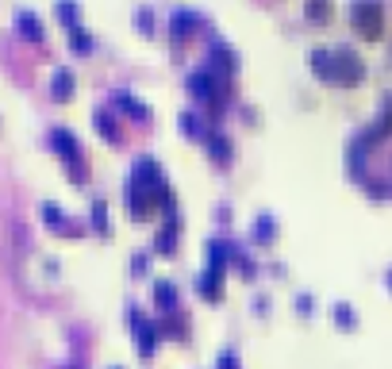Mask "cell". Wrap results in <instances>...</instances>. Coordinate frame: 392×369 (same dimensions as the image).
Returning <instances> with one entry per match:
<instances>
[{"label": "cell", "instance_id": "277c9868", "mask_svg": "<svg viewBox=\"0 0 392 369\" xmlns=\"http://www.w3.org/2000/svg\"><path fill=\"white\" fill-rule=\"evenodd\" d=\"M350 20H354L358 35H365V39H377L381 27H385V15H381V4H377V0H354V8H350Z\"/></svg>", "mask_w": 392, "mask_h": 369}, {"label": "cell", "instance_id": "4316f807", "mask_svg": "<svg viewBox=\"0 0 392 369\" xmlns=\"http://www.w3.org/2000/svg\"><path fill=\"white\" fill-rule=\"evenodd\" d=\"M388 289H392V269H388Z\"/></svg>", "mask_w": 392, "mask_h": 369}, {"label": "cell", "instance_id": "3957f363", "mask_svg": "<svg viewBox=\"0 0 392 369\" xmlns=\"http://www.w3.org/2000/svg\"><path fill=\"white\" fill-rule=\"evenodd\" d=\"M51 146L58 150V158L65 162V169H70L73 181H77V185L85 181V174H89V169H85V154H81V143L73 138V131L54 127V131H51Z\"/></svg>", "mask_w": 392, "mask_h": 369}, {"label": "cell", "instance_id": "44dd1931", "mask_svg": "<svg viewBox=\"0 0 392 369\" xmlns=\"http://www.w3.org/2000/svg\"><path fill=\"white\" fill-rule=\"evenodd\" d=\"M93 227L96 231H108V204L104 200H93Z\"/></svg>", "mask_w": 392, "mask_h": 369}, {"label": "cell", "instance_id": "8992f818", "mask_svg": "<svg viewBox=\"0 0 392 369\" xmlns=\"http://www.w3.org/2000/svg\"><path fill=\"white\" fill-rule=\"evenodd\" d=\"M189 93L200 96V101H223V81L211 73V65L208 70H192L189 73Z\"/></svg>", "mask_w": 392, "mask_h": 369}, {"label": "cell", "instance_id": "2e32d148", "mask_svg": "<svg viewBox=\"0 0 392 369\" xmlns=\"http://www.w3.org/2000/svg\"><path fill=\"white\" fill-rule=\"evenodd\" d=\"M154 300L162 311H177V289L169 281H154Z\"/></svg>", "mask_w": 392, "mask_h": 369}, {"label": "cell", "instance_id": "d6986e66", "mask_svg": "<svg viewBox=\"0 0 392 369\" xmlns=\"http://www.w3.org/2000/svg\"><path fill=\"white\" fill-rule=\"evenodd\" d=\"M70 46L77 54H89V51H93V35H89L85 27H70Z\"/></svg>", "mask_w": 392, "mask_h": 369}, {"label": "cell", "instance_id": "6da1fadb", "mask_svg": "<svg viewBox=\"0 0 392 369\" xmlns=\"http://www.w3.org/2000/svg\"><path fill=\"white\" fill-rule=\"evenodd\" d=\"M312 73L327 85L354 89L365 81V62L350 46H315L312 51Z\"/></svg>", "mask_w": 392, "mask_h": 369}, {"label": "cell", "instance_id": "8fae6325", "mask_svg": "<svg viewBox=\"0 0 392 369\" xmlns=\"http://www.w3.org/2000/svg\"><path fill=\"white\" fill-rule=\"evenodd\" d=\"M208 65H216V70L231 73L235 65H239V58H235V51H231V46H227V43H219V39H216V43L208 46Z\"/></svg>", "mask_w": 392, "mask_h": 369}, {"label": "cell", "instance_id": "cb8c5ba5", "mask_svg": "<svg viewBox=\"0 0 392 369\" xmlns=\"http://www.w3.org/2000/svg\"><path fill=\"white\" fill-rule=\"evenodd\" d=\"M181 127H185V135H208V131H200V119L192 112H181Z\"/></svg>", "mask_w": 392, "mask_h": 369}, {"label": "cell", "instance_id": "ffe728a7", "mask_svg": "<svg viewBox=\"0 0 392 369\" xmlns=\"http://www.w3.org/2000/svg\"><path fill=\"white\" fill-rule=\"evenodd\" d=\"M331 319H334V323H342V327H354L358 323V316H354V308H350V304H334L331 308Z\"/></svg>", "mask_w": 392, "mask_h": 369}, {"label": "cell", "instance_id": "4fadbf2b", "mask_svg": "<svg viewBox=\"0 0 392 369\" xmlns=\"http://www.w3.org/2000/svg\"><path fill=\"white\" fill-rule=\"evenodd\" d=\"M15 27H20L31 43H39V39H43V23H39L35 12H15Z\"/></svg>", "mask_w": 392, "mask_h": 369}, {"label": "cell", "instance_id": "5bb4252c", "mask_svg": "<svg viewBox=\"0 0 392 369\" xmlns=\"http://www.w3.org/2000/svg\"><path fill=\"white\" fill-rule=\"evenodd\" d=\"M204 138H208V150L216 154V162H223V166H227V162H231V138L219 135V131H208Z\"/></svg>", "mask_w": 392, "mask_h": 369}, {"label": "cell", "instance_id": "52a82bcc", "mask_svg": "<svg viewBox=\"0 0 392 369\" xmlns=\"http://www.w3.org/2000/svg\"><path fill=\"white\" fill-rule=\"evenodd\" d=\"M200 27H204V20L192 12V8H174V15H169V31H174V39H177V43L192 39Z\"/></svg>", "mask_w": 392, "mask_h": 369}, {"label": "cell", "instance_id": "ba28073f", "mask_svg": "<svg viewBox=\"0 0 392 369\" xmlns=\"http://www.w3.org/2000/svg\"><path fill=\"white\" fill-rule=\"evenodd\" d=\"M43 224L51 227V231H58V235H81V227L70 224V219H65V212L58 208V204H51V200L43 204Z\"/></svg>", "mask_w": 392, "mask_h": 369}, {"label": "cell", "instance_id": "484cf974", "mask_svg": "<svg viewBox=\"0 0 392 369\" xmlns=\"http://www.w3.org/2000/svg\"><path fill=\"white\" fill-rule=\"evenodd\" d=\"M296 308H300V316H312V297H300Z\"/></svg>", "mask_w": 392, "mask_h": 369}, {"label": "cell", "instance_id": "ac0fdd59", "mask_svg": "<svg viewBox=\"0 0 392 369\" xmlns=\"http://www.w3.org/2000/svg\"><path fill=\"white\" fill-rule=\"evenodd\" d=\"M227 254H231V250H227V242H208V269H223L227 266Z\"/></svg>", "mask_w": 392, "mask_h": 369}, {"label": "cell", "instance_id": "7a4b0ae2", "mask_svg": "<svg viewBox=\"0 0 392 369\" xmlns=\"http://www.w3.org/2000/svg\"><path fill=\"white\" fill-rule=\"evenodd\" d=\"M131 181H135L138 188L146 193V200L150 204H166L169 200V185H166V174H162V166L154 158H138L135 169H131Z\"/></svg>", "mask_w": 392, "mask_h": 369}, {"label": "cell", "instance_id": "603a6c76", "mask_svg": "<svg viewBox=\"0 0 392 369\" xmlns=\"http://www.w3.org/2000/svg\"><path fill=\"white\" fill-rule=\"evenodd\" d=\"M254 235H258L261 242H266V239H273V235H277V224H273L269 216H261V219H258V227H254Z\"/></svg>", "mask_w": 392, "mask_h": 369}, {"label": "cell", "instance_id": "e0dca14e", "mask_svg": "<svg viewBox=\"0 0 392 369\" xmlns=\"http://www.w3.org/2000/svg\"><path fill=\"white\" fill-rule=\"evenodd\" d=\"M54 15H58L65 27H77V15H81L77 0H58V4H54Z\"/></svg>", "mask_w": 392, "mask_h": 369}, {"label": "cell", "instance_id": "9a60e30c", "mask_svg": "<svg viewBox=\"0 0 392 369\" xmlns=\"http://www.w3.org/2000/svg\"><path fill=\"white\" fill-rule=\"evenodd\" d=\"M93 119H96V131H100V135L108 138V143H119V138H124V131L116 127V119H112L104 108H96V112H93Z\"/></svg>", "mask_w": 392, "mask_h": 369}, {"label": "cell", "instance_id": "d4e9b609", "mask_svg": "<svg viewBox=\"0 0 392 369\" xmlns=\"http://www.w3.org/2000/svg\"><path fill=\"white\" fill-rule=\"evenodd\" d=\"M216 365H219V369H239V362H235V354H231V350H223Z\"/></svg>", "mask_w": 392, "mask_h": 369}, {"label": "cell", "instance_id": "7402d4cb", "mask_svg": "<svg viewBox=\"0 0 392 369\" xmlns=\"http://www.w3.org/2000/svg\"><path fill=\"white\" fill-rule=\"evenodd\" d=\"M135 23H138V31H143V35H150V31H154V12H150V8H138V12H135Z\"/></svg>", "mask_w": 392, "mask_h": 369}, {"label": "cell", "instance_id": "9c48e42d", "mask_svg": "<svg viewBox=\"0 0 392 369\" xmlns=\"http://www.w3.org/2000/svg\"><path fill=\"white\" fill-rule=\"evenodd\" d=\"M112 104H116L119 112H127L131 119H150V108H146L143 101H135L127 89H116V93H112Z\"/></svg>", "mask_w": 392, "mask_h": 369}, {"label": "cell", "instance_id": "5b68a950", "mask_svg": "<svg viewBox=\"0 0 392 369\" xmlns=\"http://www.w3.org/2000/svg\"><path fill=\"white\" fill-rule=\"evenodd\" d=\"M131 327H135V350H138V358H150L154 350H158L162 327L150 323V319H146L138 308H131Z\"/></svg>", "mask_w": 392, "mask_h": 369}, {"label": "cell", "instance_id": "30bf717a", "mask_svg": "<svg viewBox=\"0 0 392 369\" xmlns=\"http://www.w3.org/2000/svg\"><path fill=\"white\" fill-rule=\"evenodd\" d=\"M196 289H200L204 300H219L223 297V269H204L200 281H196Z\"/></svg>", "mask_w": 392, "mask_h": 369}, {"label": "cell", "instance_id": "7c38bea8", "mask_svg": "<svg viewBox=\"0 0 392 369\" xmlns=\"http://www.w3.org/2000/svg\"><path fill=\"white\" fill-rule=\"evenodd\" d=\"M51 93H54V101H70V96H73V70H65V65H58V70H54Z\"/></svg>", "mask_w": 392, "mask_h": 369}]
</instances>
